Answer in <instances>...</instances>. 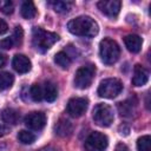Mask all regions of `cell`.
I'll use <instances>...</instances> for the list:
<instances>
[{"label":"cell","instance_id":"obj_8","mask_svg":"<svg viewBox=\"0 0 151 151\" xmlns=\"http://www.w3.org/2000/svg\"><path fill=\"white\" fill-rule=\"evenodd\" d=\"M87 106H88V100L86 98L76 97V98H72L68 100L66 110L71 117L78 118V117H81L86 112Z\"/></svg>","mask_w":151,"mask_h":151},{"label":"cell","instance_id":"obj_17","mask_svg":"<svg viewBox=\"0 0 151 151\" xmlns=\"http://www.w3.org/2000/svg\"><path fill=\"white\" fill-rule=\"evenodd\" d=\"M21 15L25 19H32L37 15V8L32 1H25L21 6Z\"/></svg>","mask_w":151,"mask_h":151},{"label":"cell","instance_id":"obj_1","mask_svg":"<svg viewBox=\"0 0 151 151\" xmlns=\"http://www.w3.org/2000/svg\"><path fill=\"white\" fill-rule=\"evenodd\" d=\"M68 31L79 37H94L98 34L99 26L94 19H92L88 15H80L74 19H72L67 24Z\"/></svg>","mask_w":151,"mask_h":151},{"label":"cell","instance_id":"obj_21","mask_svg":"<svg viewBox=\"0 0 151 151\" xmlns=\"http://www.w3.org/2000/svg\"><path fill=\"white\" fill-rule=\"evenodd\" d=\"M29 97L33 101H41L44 99L42 93V86L40 84H33L29 88Z\"/></svg>","mask_w":151,"mask_h":151},{"label":"cell","instance_id":"obj_27","mask_svg":"<svg viewBox=\"0 0 151 151\" xmlns=\"http://www.w3.org/2000/svg\"><path fill=\"white\" fill-rule=\"evenodd\" d=\"M14 45H15V44H14V40H13L12 37L5 38V39H2V40L0 41V47L4 48V50H9V48H12Z\"/></svg>","mask_w":151,"mask_h":151},{"label":"cell","instance_id":"obj_13","mask_svg":"<svg viewBox=\"0 0 151 151\" xmlns=\"http://www.w3.org/2000/svg\"><path fill=\"white\" fill-rule=\"evenodd\" d=\"M54 131L60 137H68L73 132V124L65 118H60L54 125Z\"/></svg>","mask_w":151,"mask_h":151},{"label":"cell","instance_id":"obj_15","mask_svg":"<svg viewBox=\"0 0 151 151\" xmlns=\"http://www.w3.org/2000/svg\"><path fill=\"white\" fill-rule=\"evenodd\" d=\"M1 117H2V120H4L6 124L15 125V124L19 123L20 113H19V111H17L15 109L7 107V109H5V110L1 112Z\"/></svg>","mask_w":151,"mask_h":151},{"label":"cell","instance_id":"obj_25","mask_svg":"<svg viewBox=\"0 0 151 151\" xmlns=\"http://www.w3.org/2000/svg\"><path fill=\"white\" fill-rule=\"evenodd\" d=\"M0 11L4 13V14H12L13 11H14V5L12 1L9 0H1L0 1Z\"/></svg>","mask_w":151,"mask_h":151},{"label":"cell","instance_id":"obj_7","mask_svg":"<svg viewBox=\"0 0 151 151\" xmlns=\"http://www.w3.org/2000/svg\"><path fill=\"white\" fill-rule=\"evenodd\" d=\"M109 145L107 137L101 132H92L85 139L84 146L86 151H105Z\"/></svg>","mask_w":151,"mask_h":151},{"label":"cell","instance_id":"obj_4","mask_svg":"<svg viewBox=\"0 0 151 151\" xmlns=\"http://www.w3.org/2000/svg\"><path fill=\"white\" fill-rule=\"evenodd\" d=\"M92 118L97 125L107 127L112 124V122L114 119L113 110L107 104H103V103L97 104L92 111Z\"/></svg>","mask_w":151,"mask_h":151},{"label":"cell","instance_id":"obj_19","mask_svg":"<svg viewBox=\"0 0 151 151\" xmlns=\"http://www.w3.org/2000/svg\"><path fill=\"white\" fill-rule=\"evenodd\" d=\"M14 83V77L9 72H1L0 73V91L9 88Z\"/></svg>","mask_w":151,"mask_h":151},{"label":"cell","instance_id":"obj_5","mask_svg":"<svg viewBox=\"0 0 151 151\" xmlns=\"http://www.w3.org/2000/svg\"><path fill=\"white\" fill-rule=\"evenodd\" d=\"M123 90V84L117 78H106L100 81L98 86V94L101 98L112 99L117 97Z\"/></svg>","mask_w":151,"mask_h":151},{"label":"cell","instance_id":"obj_11","mask_svg":"<svg viewBox=\"0 0 151 151\" xmlns=\"http://www.w3.org/2000/svg\"><path fill=\"white\" fill-rule=\"evenodd\" d=\"M13 68L18 72V73H27L31 70V60L24 55V54H15L12 61Z\"/></svg>","mask_w":151,"mask_h":151},{"label":"cell","instance_id":"obj_10","mask_svg":"<svg viewBox=\"0 0 151 151\" xmlns=\"http://www.w3.org/2000/svg\"><path fill=\"white\" fill-rule=\"evenodd\" d=\"M98 8L107 17L116 18L119 14L122 2L118 0H101L98 4Z\"/></svg>","mask_w":151,"mask_h":151},{"label":"cell","instance_id":"obj_23","mask_svg":"<svg viewBox=\"0 0 151 151\" xmlns=\"http://www.w3.org/2000/svg\"><path fill=\"white\" fill-rule=\"evenodd\" d=\"M150 145H151V137L149 134L142 136L137 139L138 151H150Z\"/></svg>","mask_w":151,"mask_h":151},{"label":"cell","instance_id":"obj_3","mask_svg":"<svg viewBox=\"0 0 151 151\" xmlns=\"http://www.w3.org/2000/svg\"><path fill=\"white\" fill-rule=\"evenodd\" d=\"M99 55L104 64H114L120 55V48L118 44L110 38H104L99 44Z\"/></svg>","mask_w":151,"mask_h":151},{"label":"cell","instance_id":"obj_31","mask_svg":"<svg viewBox=\"0 0 151 151\" xmlns=\"http://www.w3.org/2000/svg\"><path fill=\"white\" fill-rule=\"evenodd\" d=\"M40 151H58L57 149H54V147H51V146H48V147H45V149H41Z\"/></svg>","mask_w":151,"mask_h":151},{"label":"cell","instance_id":"obj_18","mask_svg":"<svg viewBox=\"0 0 151 151\" xmlns=\"http://www.w3.org/2000/svg\"><path fill=\"white\" fill-rule=\"evenodd\" d=\"M54 63L58 66H60L61 68H67L71 65V59L66 52L60 51L54 55Z\"/></svg>","mask_w":151,"mask_h":151},{"label":"cell","instance_id":"obj_22","mask_svg":"<svg viewBox=\"0 0 151 151\" xmlns=\"http://www.w3.org/2000/svg\"><path fill=\"white\" fill-rule=\"evenodd\" d=\"M51 5L53 6V9L58 13H67L72 7V2L70 1H53L51 2Z\"/></svg>","mask_w":151,"mask_h":151},{"label":"cell","instance_id":"obj_20","mask_svg":"<svg viewBox=\"0 0 151 151\" xmlns=\"http://www.w3.org/2000/svg\"><path fill=\"white\" fill-rule=\"evenodd\" d=\"M136 106V104L132 105V101L131 100H125V101H122L118 104V110H119V113L120 116H124V117H130L131 113L133 112V107Z\"/></svg>","mask_w":151,"mask_h":151},{"label":"cell","instance_id":"obj_30","mask_svg":"<svg viewBox=\"0 0 151 151\" xmlns=\"http://www.w3.org/2000/svg\"><path fill=\"white\" fill-rule=\"evenodd\" d=\"M6 131H7V130H6V127L0 123V137H2L4 134H6Z\"/></svg>","mask_w":151,"mask_h":151},{"label":"cell","instance_id":"obj_29","mask_svg":"<svg viewBox=\"0 0 151 151\" xmlns=\"http://www.w3.org/2000/svg\"><path fill=\"white\" fill-rule=\"evenodd\" d=\"M6 60H7V59H6V55H5V54H2V53H0V68L5 66Z\"/></svg>","mask_w":151,"mask_h":151},{"label":"cell","instance_id":"obj_16","mask_svg":"<svg viewBox=\"0 0 151 151\" xmlns=\"http://www.w3.org/2000/svg\"><path fill=\"white\" fill-rule=\"evenodd\" d=\"M42 93H44V99L47 101H54L58 97V88L55 84L52 81H46L42 86Z\"/></svg>","mask_w":151,"mask_h":151},{"label":"cell","instance_id":"obj_14","mask_svg":"<svg viewBox=\"0 0 151 151\" xmlns=\"http://www.w3.org/2000/svg\"><path fill=\"white\" fill-rule=\"evenodd\" d=\"M124 42H125V46L126 48L132 52V53H138L142 48V44H143V40L139 35L137 34H129L124 38Z\"/></svg>","mask_w":151,"mask_h":151},{"label":"cell","instance_id":"obj_26","mask_svg":"<svg viewBox=\"0 0 151 151\" xmlns=\"http://www.w3.org/2000/svg\"><path fill=\"white\" fill-rule=\"evenodd\" d=\"M22 35H24L22 28H21L20 26H17V27H15V31H14V34L12 35V38H13L15 45H20V44H21V41H22Z\"/></svg>","mask_w":151,"mask_h":151},{"label":"cell","instance_id":"obj_24","mask_svg":"<svg viewBox=\"0 0 151 151\" xmlns=\"http://www.w3.org/2000/svg\"><path fill=\"white\" fill-rule=\"evenodd\" d=\"M18 140L22 144H32L35 140V136L27 130H21L18 133Z\"/></svg>","mask_w":151,"mask_h":151},{"label":"cell","instance_id":"obj_6","mask_svg":"<svg viewBox=\"0 0 151 151\" xmlns=\"http://www.w3.org/2000/svg\"><path fill=\"white\" fill-rule=\"evenodd\" d=\"M94 74H96V67L92 64L81 66L80 68L77 70L74 74V86L80 90L87 88L92 84Z\"/></svg>","mask_w":151,"mask_h":151},{"label":"cell","instance_id":"obj_28","mask_svg":"<svg viewBox=\"0 0 151 151\" xmlns=\"http://www.w3.org/2000/svg\"><path fill=\"white\" fill-rule=\"evenodd\" d=\"M7 31H8V26H7V24H6L2 19H0V35L4 34V33H6Z\"/></svg>","mask_w":151,"mask_h":151},{"label":"cell","instance_id":"obj_12","mask_svg":"<svg viewBox=\"0 0 151 151\" xmlns=\"http://www.w3.org/2000/svg\"><path fill=\"white\" fill-rule=\"evenodd\" d=\"M149 80V72L145 67L137 64L133 68V77H132V84L134 86H143Z\"/></svg>","mask_w":151,"mask_h":151},{"label":"cell","instance_id":"obj_2","mask_svg":"<svg viewBox=\"0 0 151 151\" xmlns=\"http://www.w3.org/2000/svg\"><path fill=\"white\" fill-rule=\"evenodd\" d=\"M58 40H59V35L57 33L45 31V29H42L40 27H34L33 31H32L33 46L39 52H46Z\"/></svg>","mask_w":151,"mask_h":151},{"label":"cell","instance_id":"obj_9","mask_svg":"<svg viewBox=\"0 0 151 151\" xmlns=\"http://www.w3.org/2000/svg\"><path fill=\"white\" fill-rule=\"evenodd\" d=\"M45 124H46V116L44 112L34 111L25 117V125L31 130L39 131L45 126Z\"/></svg>","mask_w":151,"mask_h":151}]
</instances>
